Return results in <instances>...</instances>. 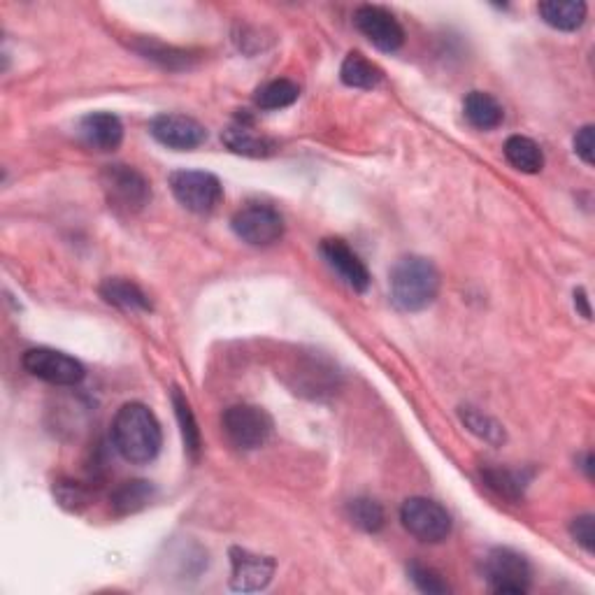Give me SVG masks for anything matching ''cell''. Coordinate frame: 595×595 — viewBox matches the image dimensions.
Returning <instances> with one entry per match:
<instances>
[{
	"label": "cell",
	"mask_w": 595,
	"mask_h": 595,
	"mask_svg": "<svg viewBox=\"0 0 595 595\" xmlns=\"http://www.w3.org/2000/svg\"><path fill=\"white\" fill-rule=\"evenodd\" d=\"M112 442L128 463L145 465L159 456L163 433L159 419L142 403H128L112 421Z\"/></svg>",
	"instance_id": "obj_1"
},
{
	"label": "cell",
	"mask_w": 595,
	"mask_h": 595,
	"mask_svg": "<svg viewBox=\"0 0 595 595\" xmlns=\"http://www.w3.org/2000/svg\"><path fill=\"white\" fill-rule=\"evenodd\" d=\"M440 291V272L424 256H403L391 270V300L403 312H421Z\"/></svg>",
	"instance_id": "obj_2"
},
{
	"label": "cell",
	"mask_w": 595,
	"mask_h": 595,
	"mask_svg": "<svg viewBox=\"0 0 595 595\" xmlns=\"http://www.w3.org/2000/svg\"><path fill=\"white\" fill-rule=\"evenodd\" d=\"M100 184L107 203L119 214H138L152 200L145 175L131 166H107L100 175Z\"/></svg>",
	"instance_id": "obj_3"
},
{
	"label": "cell",
	"mask_w": 595,
	"mask_h": 595,
	"mask_svg": "<svg viewBox=\"0 0 595 595\" xmlns=\"http://www.w3.org/2000/svg\"><path fill=\"white\" fill-rule=\"evenodd\" d=\"M170 191L189 212L210 214L224 198V186L212 172L177 170L170 175Z\"/></svg>",
	"instance_id": "obj_4"
},
{
	"label": "cell",
	"mask_w": 595,
	"mask_h": 595,
	"mask_svg": "<svg viewBox=\"0 0 595 595\" xmlns=\"http://www.w3.org/2000/svg\"><path fill=\"white\" fill-rule=\"evenodd\" d=\"M482 572L491 591L503 595L526 593L533 582V570H530L526 556L516 554L514 549H491L482 563Z\"/></svg>",
	"instance_id": "obj_5"
},
{
	"label": "cell",
	"mask_w": 595,
	"mask_h": 595,
	"mask_svg": "<svg viewBox=\"0 0 595 595\" xmlns=\"http://www.w3.org/2000/svg\"><path fill=\"white\" fill-rule=\"evenodd\" d=\"M228 442L242 451L263 447L272 435V419L263 407L233 405L221 417Z\"/></svg>",
	"instance_id": "obj_6"
},
{
	"label": "cell",
	"mask_w": 595,
	"mask_h": 595,
	"mask_svg": "<svg viewBox=\"0 0 595 595\" xmlns=\"http://www.w3.org/2000/svg\"><path fill=\"white\" fill-rule=\"evenodd\" d=\"M400 521L419 542L437 544L451 533V516L440 503L430 498H410L400 507Z\"/></svg>",
	"instance_id": "obj_7"
},
{
	"label": "cell",
	"mask_w": 595,
	"mask_h": 595,
	"mask_svg": "<svg viewBox=\"0 0 595 595\" xmlns=\"http://www.w3.org/2000/svg\"><path fill=\"white\" fill-rule=\"evenodd\" d=\"M233 233L238 235L242 242L254 247H268L284 235V219L275 207L270 205H247L242 210L235 212L231 221Z\"/></svg>",
	"instance_id": "obj_8"
},
{
	"label": "cell",
	"mask_w": 595,
	"mask_h": 595,
	"mask_svg": "<svg viewBox=\"0 0 595 595\" xmlns=\"http://www.w3.org/2000/svg\"><path fill=\"white\" fill-rule=\"evenodd\" d=\"M21 363L33 377L54 386H75L84 379V365L77 358L49 347L28 349Z\"/></svg>",
	"instance_id": "obj_9"
},
{
	"label": "cell",
	"mask_w": 595,
	"mask_h": 595,
	"mask_svg": "<svg viewBox=\"0 0 595 595\" xmlns=\"http://www.w3.org/2000/svg\"><path fill=\"white\" fill-rule=\"evenodd\" d=\"M354 24L372 45L382 52H398L405 42V31L400 21L389 10L379 5H361L354 12Z\"/></svg>",
	"instance_id": "obj_10"
},
{
	"label": "cell",
	"mask_w": 595,
	"mask_h": 595,
	"mask_svg": "<svg viewBox=\"0 0 595 595\" xmlns=\"http://www.w3.org/2000/svg\"><path fill=\"white\" fill-rule=\"evenodd\" d=\"M149 133L163 147L177 149V152H189L207 140V131L196 119L184 117V114H161L152 121Z\"/></svg>",
	"instance_id": "obj_11"
},
{
	"label": "cell",
	"mask_w": 595,
	"mask_h": 595,
	"mask_svg": "<svg viewBox=\"0 0 595 595\" xmlns=\"http://www.w3.org/2000/svg\"><path fill=\"white\" fill-rule=\"evenodd\" d=\"M275 558L258 556L247 549H231V586L235 591H263L275 577Z\"/></svg>",
	"instance_id": "obj_12"
},
{
	"label": "cell",
	"mask_w": 595,
	"mask_h": 595,
	"mask_svg": "<svg viewBox=\"0 0 595 595\" xmlns=\"http://www.w3.org/2000/svg\"><path fill=\"white\" fill-rule=\"evenodd\" d=\"M321 256L326 258V263L338 272L342 282L351 286V289L363 293L370 286V272L365 268V263L358 258L356 252H351V247L344 240L328 238L321 242Z\"/></svg>",
	"instance_id": "obj_13"
},
{
	"label": "cell",
	"mask_w": 595,
	"mask_h": 595,
	"mask_svg": "<svg viewBox=\"0 0 595 595\" xmlns=\"http://www.w3.org/2000/svg\"><path fill=\"white\" fill-rule=\"evenodd\" d=\"M80 138L86 147L96 152H114L124 140V126L117 114L91 112L80 121Z\"/></svg>",
	"instance_id": "obj_14"
},
{
	"label": "cell",
	"mask_w": 595,
	"mask_h": 595,
	"mask_svg": "<svg viewBox=\"0 0 595 595\" xmlns=\"http://www.w3.org/2000/svg\"><path fill=\"white\" fill-rule=\"evenodd\" d=\"M589 7L582 0H547L537 5L542 21L556 31H577L584 26Z\"/></svg>",
	"instance_id": "obj_15"
},
{
	"label": "cell",
	"mask_w": 595,
	"mask_h": 595,
	"mask_svg": "<svg viewBox=\"0 0 595 595\" xmlns=\"http://www.w3.org/2000/svg\"><path fill=\"white\" fill-rule=\"evenodd\" d=\"M463 114L465 119H468V124L479 128V131H493V128H498L505 119L503 105H500L491 93L484 91H472L465 96Z\"/></svg>",
	"instance_id": "obj_16"
},
{
	"label": "cell",
	"mask_w": 595,
	"mask_h": 595,
	"mask_svg": "<svg viewBox=\"0 0 595 595\" xmlns=\"http://www.w3.org/2000/svg\"><path fill=\"white\" fill-rule=\"evenodd\" d=\"M100 296H103L110 305H117L126 312H149L152 303H149L147 293L140 289L138 284H133L131 279L124 277H110L100 284Z\"/></svg>",
	"instance_id": "obj_17"
},
{
	"label": "cell",
	"mask_w": 595,
	"mask_h": 595,
	"mask_svg": "<svg viewBox=\"0 0 595 595\" xmlns=\"http://www.w3.org/2000/svg\"><path fill=\"white\" fill-rule=\"evenodd\" d=\"M221 140H224V145L231 149V152L252 156V159H263V156H270L275 152V142L265 138L261 133H254L247 124L226 128V131L221 133Z\"/></svg>",
	"instance_id": "obj_18"
},
{
	"label": "cell",
	"mask_w": 595,
	"mask_h": 595,
	"mask_svg": "<svg viewBox=\"0 0 595 595\" xmlns=\"http://www.w3.org/2000/svg\"><path fill=\"white\" fill-rule=\"evenodd\" d=\"M503 154L512 168L526 172V175H535V172L544 168V154L540 145L535 140L526 138V135H512V138H507Z\"/></svg>",
	"instance_id": "obj_19"
},
{
	"label": "cell",
	"mask_w": 595,
	"mask_h": 595,
	"mask_svg": "<svg viewBox=\"0 0 595 595\" xmlns=\"http://www.w3.org/2000/svg\"><path fill=\"white\" fill-rule=\"evenodd\" d=\"M340 80L351 86V89H375V86L382 82V70L370 59H365L363 54L351 52L347 59L342 61Z\"/></svg>",
	"instance_id": "obj_20"
},
{
	"label": "cell",
	"mask_w": 595,
	"mask_h": 595,
	"mask_svg": "<svg viewBox=\"0 0 595 595\" xmlns=\"http://www.w3.org/2000/svg\"><path fill=\"white\" fill-rule=\"evenodd\" d=\"M152 498L154 486L145 479H133V482H124L112 493V507L117 514H133L152 503Z\"/></svg>",
	"instance_id": "obj_21"
},
{
	"label": "cell",
	"mask_w": 595,
	"mask_h": 595,
	"mask_svg": "<svg viewBox=\"0 0 595 595\" xmlns=\"http://www.w3.org/2000/svg\"><path fill=\"white\" fill-rule=\"evenodd\" d=\"M172 407H175L179 428H182L186 451H189L193 461H198L200 449H203V442H200V430H198V424H196V417H193V410H191L189 400L184 398V393L179 389H172Z\"/></svg>",
	"instance_id": "obj_22"
},
{
	"label": "cell",
	"mask_w": 595,
	"mask_h": 595,
	"mask_svg": "<svg viewBox=\"0 0 595 595\" xmlns=\"http://www.w3.org/2000/svg\"><path fill=\"white\" fill-rule=\"evenodd\" d=\"M482 477L486 486L491 491H496L500 498H507L516 503V500L523 498V491H526V477L516 470L507 468H484Z\"/></svg>",
	"instance_id": "obj_23"
},
{
	"label": "cell",
	"mask_w": 595,
	"mask_h": 595,
	"mask_svg": "<svg viewBox=\"0 0 595 595\" xmlns=\"http://www.w3.org/2000/svg\"><path fill=\"white\" fill-rule=\"evenodd\" d=\"M300 96V86L291 80H272L256 91V105L261 110H284Z\"/></svg>",
	"instance_id": "obj_24"
},
{
	"label": "cell",
	"mask_w": 595,
	"mask_h": 595,
	"mask_svg": "<svg viewBox=\"0 0 595 595\" xmlns=\"http://www.w3.org/2000/svg\"><path fill=\"white\" fill-rule=\"evenodd\" d=\"M349 519L356 528L365 530V533H379L384 528V510L377 500L372 498H356L351 500L349 507Z\"/></svg>",
	"instance_id": "obj_25"
},
{
	"label": "cell",
	"mask_w": 595,
	"mask_h": 595,
	"mask_svg": "<svg viewBox=\"0 0 595 595\" xmlns=\"http://www.w3.org/2000/svg\"><path fill=\"white\" fill-rule=\"evenodd\" d=\"M461 419H463V424L468 426L477 437H482L484 442H489V444H503L505 442L503 426H500L498 421H493L491 417H484L482 412H475V410H470V407H468V410L461 412Z\"/></svg>",
	"instance_id": "obj_26"
},
{
	"label": "cell",
	"mask_w": 595,
	"mask_h": 595,
	"mask_svg": "<svg viewBox=\"0 0 595 595\" xmlns=\"http://www.w3.org/2000/svg\"><path fill=\"white\" fill-rule=\"evenodd\" d=\"M410 579L414 582V586L421 593H428V595H442V593H449L451 586L444 582L440 572H435L433 568H428V565H421V563H412L410 565Z\"/></svg>",
	"instance_id": "obj_27"
},
{
	"label": "cell",
	"mask_w": 595,
	"mask_h": 595,
	"mask_svg": "<svg viewBox=\"0 0 595 595\" xmlns=\"http://www.w3.org/2000/svg\"><path fill=\"white\" fill-rule=\"evenodd\" d=\"M138 49L142 54L147 56V59L152 61H159L161 66L166 68H184L189 66V56L186 52H179V49H172L161 45V42H154V40H145L142 45H138Z\"/></svg>",
	"instance_id": "obj_28"
},
{
	"label": "cell",
	"mask_w": 595,
	"mask_h": 595,
	"mask_svg": "<svg viewBox=\"0 0 595 595\" xmlns=\"http://www.w3.org/2000/svg\"><path fill=\"white\" fill-rule=\"evenodd\" d=\"M570 533L575 537L577 544H582V547L593 554V547H595V523H593V514H582L577 516L575 521L570 523Z\"/></svg>",
	"instance_id": "obj_29"
},
{
	"label": "cell",
	"mask_w": 595,
	"mask_h": 595,
	"mask_svg": "<svg viewBox=\"0 0 595 595\" xmlns=\"http://www.w3.org/2000/svg\"><path fill=\"white\" fill-rule=\"evenodd\" d=\"M595 128L591 124H586L584 128H579L575 135V152L579 159H582L586 166H593L595 161V138H593Z\"/></svg>",
	"instance_id": "obj_30"
},
{
	"label": "cell",
	"mask_w": 595,
	"mask_h": 595,
	"mask_svg": "<svg viewBox=\"0 0 595 595\" xmlns=\"http://www.w3.org/2000/svg\"><path fill=\"white\" fill-rule=\"evenodd\" d=\"M575 305L579 307V310H582V314L586 319H591V305H589V298H586L584 289L575 291Z\"/></svg>",
	"instance_id": "obj_31"
},
{
	"label": "cell",
	"mask_w": 595,
	"mask_h": 595,
	"mask_svg": "<svg viewBox=\"0 0 595 595\" xmlns=\"http://www.w3.org/2000/svg\"><path fill=\"white\" fill-rule=\"evenodd\" d=\"M584 470L589 472V477H593V456L586 454V461H584Z\"/></svg>",
	"instance_id": "obj_32"
}]
</instances>
